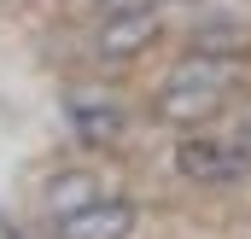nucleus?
<instances>
[{"label": "nucleus", "mask_w": 251, "mask_h": 239, "mask_svg": "<svg viewBox=\"0 0 251 239\" xmlns=\"http://www.w3.org/2000/svg\"><path fill=\"white\" fill-rule=\"evenodd\" d=\"M193 53L234 59V53H246V29H240V24H228V18H210V24H199V29H193Z\"/></svg>", "instance_id": "nucleus-7"}, {"label": "nucleus", "mask_w": 251, "mask_h": 239, "mask_svg": "<svg viewBox=\"0 0 251 239\" xmlns=\"http://www.w3.org/2000/svg\"><path fill=\"white\" fill-rule=\"evenodd\" d=\"M240 134H251V105H246V111H240Z\"/></svg>", "instance_id": "nucleus-8"}, {"label": "nucleus", "mask_w": 251, "mask_h": 239, "mask_svg": "<svg viewBox=\"0 0 251 239\" xmlns=\"http://www.w3.org/2000/svg\"><path fill=\"white\" fill-rule=\"evenodd\" d=\"M134 234V204L128 198H100L59 222V239H128Z\"/></svg>", "instance_id": "nucleus-6"}, {"label": "nucleus", "mask_w": 251, "mask_h": 239, "mask_svg": "<svg viewBox=\"0 0 251 239\" xmlns=\"http://www.w3.org/2000/svg\"><path fill=\"white\" fill-rule=\"evenodd\" d=\"M222 59H210V53H193L164 88H158V99H152V117L170 122V128H199V122H210L222 111Z\"/></svg>", "instance_id": "nucleus-1"}, {"label": "nucleus", "mask_w": 251, "mask_h": 239, "mask_svg": "<svg viewBox=\"0 0 251 239\" xmlns=\"http://www.w3.org/2000/svg\"><path fill=\"white\" fill-rule=\"evenodd\" d=\"M152 35H158V0H123V6H111L100 18L94 53L100 59H134Z\"/></svg>", "instance_id": "nucleus-2"}, {"label": "nucleus", "mask_w": 251, "mask_h": 239, "mask_svg": "<svg viewBox=\"0 0 251 239\" xmlns=\"http://www.w3.org/2000/svg\"><path fill=\"white\" fill-rule=\"evenodd\" d=\"M176 175L193 187H216V181H234V158H228V140H210V134H193L176 140Z\"/></svg>", "instance_id": "nucleus-4"}, {"label": "nucleus", "mask_w": 251, "mask_h": 239, "mask_svg": "<svg viewBox=\"0 0 251 239\" xmlns=\"http://www.w3.org/2000/svg\"><path fill=\"white\" fill-rule=\"evenodd\" d=\"M94 6H105V12H111V6H123V0H94Z\"/></svg>", "instance_id": "nucleus-9"}, {"label": "nucleus", "mask_w": 251, "mask_h": 239, "mask_svg": "<svg viewBox=\"0 0 251 239\" xmlns=\"http://www.w3.org/2000/svg\"><path fill=\"white\" fill-rule=\"evenodd\" d=\"M64 122H70V134L82 140V146H111V140H123V105H117V94H105V88H70L64 94Z\"/></svg>", "instance_id": "nucleus-3"}, {"label": "nucleus", "mask_w": 251, "mask_h": 239, "mask_svg": "<svg viewBox=\"0 0 251 239\" xmlns=\"http://www.w3.org/2000/svg\"><path fill=\"white\" fill-rule=\"evenodd\" d=\"M100 198H111V192H105V181L94 175V169H59V175L41 187L47 222H64V216H76V210H88V204H100Z\"/></svg>", "instance_id": "nucleus-5"}]
</instances>
